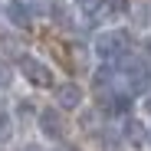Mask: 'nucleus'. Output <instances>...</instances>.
I'll return each mask as SVG.
<instances>
[{
    "mask_svg": "<svg viewBox=\"0 0 151 151\" xmlns=\"http://www.w3.org/2000/svg\"><path fill=\"white\" fill-rule=\"evenodd\" d=\"M115 76H118V86L128 92V95H148L151 92V66L138 56H122L118 66H115Z\"/></svg>",
    "mask_w": 151,
    "mask_h": 151,
    "instance_id": "obj_1",
    "label": "nucleus"
},
{
    "mask_svg": "<svg viewBox=\"0 0 151 151\" xmlns=\"http://www.w3.org/2000/svg\"><path fill=\"white\" fill-rule=\"evenodd\" d=\"M132 33L125 30V27H105L102 33H95V40H92V53L102 59V63H118L122 56H128L132 53Z\"/></svg>",
    "mask_w": 151,
    "mask_h": 151,
    "instance_id": "obj_2",
    "label": "nucleus"
},
{
    "mask_svg": "<svg viewBox=\"0 0 151 151\" xmlns=\"http://www.w3.org/2000/svg\"><path fill=\"white\" fill-rule=\"evenodd\" d=\"M17 72H20L33 89H53V86H56L53 66L43 63V59L33 56V53H20V56H17Z\"/></svg>",
    "mask_w": 151,
    "mask_h": 151,
    "instance_id": "obj_3",
    "label": "nucleus"
},
{
    "mask_svg": "<svg viewBox=\"0 0 151 151\" xmlns=\"http://www.w3.org/2000/svg\"><path fill=\"white\" fill-rule=\"evenodd\" d=\"M132 17V0H99L95 10L89 13L92 27H115V23Z\"/></svg>",
    "mask_w": 151,
    "mask_h": 151,
    "instance_id": "obj_4",
    "label": "nucleus"
},
{
    "mask_svg": "<svg viewBox=\"0 0 151 151\" xmlns=\"http://www.w3.org/2000/svg\"><path fill=\"white\" fill-rule=\"evenodd\" d=\"M36 128H40V135H43L46 141H63L66 122H63V115H59V105L40 109V112H36Z\"/></svg>",
    "mask_w": 151,
    "mask_h": 151,
    "instance_id": "obj_5",
    "label": "nucleus"
},
{
    "mask_svg": "<svg viewBox=\"0 0 151 151\" xmlns=\"http://www.w3.org/2000/svg\"><path fill=\"white\" fill-rule=\"evenodd\" d=\"M122 141L128 145L132 151L148 148V125L141 118H135V115H125L122 118Z\"/></svg>",
    "mask_w": 151,
    "mask_h": 151,
    "instance_id": "obj_6",
    "label": "nucleus"
},
{
    "mask_svg": "<svg viewBox=\"0 0 151 151\" xmlns=\"http://www.w3.org/2000/svg\"><path fill=\"white\" fill-rule=\"evenodd\" d=\"M82 99H86V89H82L79 82H63V86H56V105H59V112L82 109Z\"/></svg>",
    "mask_w": 151,
    "mask_h": 151,
    "instance_id": "obj_7",
    "label": "nucleus"
},
{
    "mask_svg": "<svg viewBox=\"0 0 151 151\" xmlns=\"http://www.w3.org/2000/svg\"><path fill=\"white\" fill-rule=\"evenodd\" d=\"M4 20L10 23V27H17V30H27L33 23V7L27 4V0H7L4 4Z\"/></svg>",
    "mask_w": 151,
    "mask_h": 151,
    "instance_id": "obj_8",
    "label": "nucleus"
},
{
    "mask_svg": "<svg viewBox=\"0 0 151 151\" xmlns=\"http://www.w3.org/2000/svg\"><path fill=\"white\" fill-rule=\"evenodd\" d=\"M132 99H135V95H128L125 89H122V92H112V95L105 99V109H109L112 115H128V112H132Z\"/></svg>",
    "mask_w": 151,
    "mask_h": 151,
    "instance_id": "obj_9",
    "label": "nucleus"
},
{
    "mask_svg": "<svg viewBox=\"0 0 151 151\" xmlns=\"http://www.w3.org/2000/svg\"><path fill=\"white\" fill-rule=\"evenodd\" d=\"M49 17H53V23H59V27H69L72 23V10L66 0H49Z\"/></svg>",
    "mask_w": 151,
    "mask_h": 151,
    "instance_id": "obj_10",
    "label": "nucleus"
},
{
    "mask_svg": "<svg viewBox=\"0 0 151 151\" xmlns=\"http://www.w3.org/2000/svg\"><path fill=\"white\" fill-rule=\"evenodd\" d=\"M13 135H17V118L7 109H0V145H10Z\"/></svg>",
    "mask_w": 151,
    "mask_h": 151,
    "instance_id": "obj_11",
    "label": "nucleus"
},
{
    "mask_svg": "<svg viewBox=\"0 0 151 151\" xmlns=\"http://www.w3.org/2000/svg\"><path fill=\"white\" fill-rule=\"evenodd\" d=\"M10 82H13V66L0 56V89H10Z\"/></svg>",
    "mask_w": 151,
    "mask_h": 151,
    "instance_id": "obj_12",
    "label": "nucleus"
},
{
    "mask_svg": "<svg viewBox=\"0 0 151 151\" xmlns=\"http://www.w3.org/2000/svg\"><path fill=\"white\" fill-rule=\"evenodd\" d=\"M141 59H145V63L151 66V33H148V36L141 40Z\"/></svg>",
    "mask_w": 151,
    "mask_h": 151,
    "instance_id": "obj_13",
    "label": "nucleus"
},
{
    "mask_svg": "<svg viewBox=\"0 0 151 151\" xmlns=\"http://www.w3.org/2000/svg\"><path fill=\"white\" fill-rule=\"evenodd\" d=\"M95 4H99V0H76V10H82V13L89 17V13L95 10Z\"/></svg>",
    "mask_w": 151,
    "mask_h": 151,
    "instance_id": "obj_14",
    "label": "nucleus"
},
{
    "mask_svg": "<svg viewBox=\"0 0 151 151\" xmlns=\"http://www.w3.org/2000/svg\"><path fill=\"white\" fill-rule=\"evenodd\" d=\"M145 112H151V95H148V99H145Z\"/></svg>",
    "mask_w": 151,
    "mask_h": 151,
    "instance_id": "obj_15",
    "label": "nucleus"
},
{
    "mask_svg": "<svg viewBox=\"0 0 151 151\" xmlns=\"http://www.w3.org/2000/svg\"><path fill=\"white\" fill-rule=\"evenodd\" d=\"M148 151H151V125H148Z\"/></svg>",
    "mask_w": 151,
    "mask_h": 151,
    "instance_id": "obj_16",
    "label": "nucleus"
},
{
    "mask_svg": "<svg viewBox=\"0 0 151 151\" xmlns=\"http://www.w3.org/2000/svg\"><path fill=\"white\" fill-rule=\"evenodd\" d=\"M145 10H148V20H151V0H148V7H145Z\"/></svg>",
    "mask_w": 151,
    "mask_h": 151,
    "instance_id": "obj_17",
    "label": "nucleus"
},
{
    "mask_svg": "<svg viewBox=\"0 0 151 151\" xmlns=\"http://www.w3.org/2000/svg\"><path fill=\"white\" fill-rule=\"evenodd\" d=\"M56 151H76V148H56Z\"/></svg>",
    "mask_w": 151,
    "mask_h": 151,
    "instance_id": "obj_18",
    "label": "nucleus"
},
{
    "mask_svg": "<svg viewBox=\"0 0 151 151\" xmlns=\"http://www.w3.org/2000/svg\"><path fill=\"white\" fill-rule=\"evenodd\" d=\"M23 151H36V148H33V145H30V148H23Z\"/></svg>",
    "mask_w": 151,
    "mask_h": 151,
    "instance_id": "obj_19",
    "label": "nucleus"
}]
</instances>
